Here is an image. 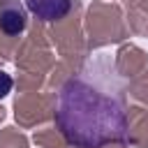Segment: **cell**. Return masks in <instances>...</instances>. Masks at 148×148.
I'll return each instance as SVG.
<instances>
[{
  "mask_svg": "<svg viewBox=\"0 0 148 148\" xmlns=\"http://www.w3.org/2000/svg\"><path fill=\"white\" fill-rule=\"evenodd\" d=\"M125 90L127 83L118 74L116 58L106 51L90 53L83 67L58 90L56 123L65 139L79 148L127 141L130 118Z\"/></svg>",
  "mask_w": 148,
  "mask_h": 148,
  "instance_id": "6da1fadb",
  "label": "cell"
},
{
  "mask_svg": "<svg viewBox=\"0 0 148 148\" xmlns=\"http://www.w3.org/2000/svg\"><path fill=\"white\" fill-rule=\"evenodd\" d=\"M28 23V9L23 0H0V28L7 35H21Z\"/></svg>",
  "mask_w": 148,
  "mask_h": 148,
  "instance_id": "7a4b0ae2",
  "label": "cell"
},
{
  "mask_svg": "<svg viewBox=\"0 0 148 148\" xmlns=\"http://www.w3.org/2000/svg\"><path fill=\"white\" fill-rule=\"evenodd\" d=\"M25 9L37 16L39 21H60L67 16V12L72 9V0H23Z\"/></svg>",
  "mask_w": 148,
  "mask_h": 148,
  "instance_id": "3957f363",
  "label": "cell"
},
{
  "mask_svg": "<svg viewBox=\"0 0 148 148\" xmlns=\"http://www.w3.org/2000/svg\"><path fill=\"white\" fill-rule=\"evenodd\" d=\"M12 83H14V81H12V76H9L7 72H2V69H0V99L12 90Z\"/></svg>",
  "mask_w": 148,
  "mask_h": 148,
  "instance_id": "277c9868",
  "label": "cell"
}]
</instances>
